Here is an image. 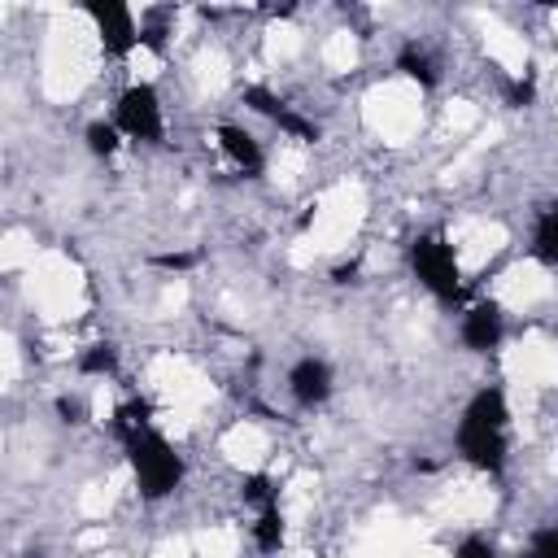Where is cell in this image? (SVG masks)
<instances>
[{
  "label": "cell",
  "mask_w": 558,
  "mask_h": 558,
  "mask_svg": "<svg viewBox=\"0 0 558 558\" xmlns=\"http://www.w3.org/2000/svg\"><path fill=\"white\" fill-rule=\"evenodd\" d=\"M506 423H510V410H506V392L501 388H480L462 418H458V453L475 466V471H488V475H501L506 471Z\"/></svg>",
  "instance_id": "cell-1"
},
{
  "label": "cell",
  "mask_w": 558,
  "mask_h": 558,
  "mask_svg": "<svg viewBox=\"0 0 558 558\" xmlns=\"http://www.w3.org/2000/svg\"><path fill=\"white\" fill-rule=\"evenodd\" d=\"M122 449H126V462L135 471V484H140V493L148 501H161V497H170L183 484V458L174 453V445L157 427H144L140 436L122 440Z\"/></svg>",
  "instance_id": "cell-2"
},
{
  "label": "cell",
  "mask_w": 558,
  "mask_h": 558,
  "mask_svg": "<svg viewBox=\"0 0 558 558\" xmlns=\"http://www.w3.org/2000/svg\"><path fill=\"white\" fill-rule=\"evenodd\" d=\"M410 270L414 279L440 296V301H458L462 296V270H458V253L453 244L440 235V231H423L414 244H410Z\"/></svg>",
  "instance_id": "cell-3"
},
{
  "label": "cell",
  "mask_w": 558,
  "mask_h": 558,
  "mask_svg": "<svg viewBox=\"0 0 558 558\" xmlns=\"http://www.w3.org/2000/svg\"><path fill=\"white\" fill-rule=\"evenodd\" d=\"M113 122L126 140H140V144H161L166 135V118H161V100L148 83H131L118 105H113Z\"/></svg>",
  "instance_id": "cell-4"
},
{
  "label": "cell",
  "mask_w": 558,
  "mask_h": 558,
  "mask_svg": "<svg viewBox=\"0 0 558 558\" xmlns=\"http://www.w3.org/2000/svg\"><path fill=\"white\" fill-rule=\"evenodd\" d=\"M87 17L96 22L100 48L109 57H126L140 48V26H135V13L126 4H87Z\"/></svg>",
  "instance_id": "cell-5"
},
{
  "label": "cell",
  "mask_w": 558,
  "mask_h": 558,
  "mask_svg": "<svg viewBox=\"0 0 558 558\" xmlns=\"http://www.w3.org/2000/svg\"><path fill=\"white\" fill-rule=\"evenodd\" d=\"M506 336V314L497 301H475L466 314H462V344L471 353H493Z\"/></svg>",
  "instance_id": "cell-6"
},
{
  "label": "cell",
  "mask_w": 558,
  "mask_h": 558,
  "mask_svg": "<svg viewBox=\"0 0 558 558\" xmlns=\"http://www.w3.org/2000/svg\"><path fill=\"white\" fill-rule=\"evenodd\" d=\"M288 392H292L296 405L318 410L331 397V366L323 357H314V353L310 357H296L292 371H288Z\"/></svg>",
  "instance_id": "cell-7"
},
{
  "label": "cell",
  "mask_w": 558,
  "mask_h": 558,
  "mask_svg": "<svg viewBox=\"0 0 558 558\" xmlns=\"http://www.w3.org/2000/svg\"><path fill=\"white\" fill-rule=\"evenodd\" d=\"M218 148L227 153V161L240 170V174H248V179H257L262 174V166H266V153H262V144L244 131V126H235V122H222L218 131Z\"/></svg>",
  "instance_id": "cell-8"
},
{
  "label": "cell",
  "mask_w": 558,
  "mask_h": 558,
  "mask_svg": "<svg viewBox=\"0 0 558 558\" xmlns=\"http://www.w3.org/2000/svg\"><path fill=\"white\" fill-rule=\"evenodd\" d=\"M392 65H397L401 78H410V83H418V87H436V83H440V65H436V57L427 52V44H418V39L401 44Z\"/></svg>",
  "instance_id": "cell-9"
},
{
  "label": "cell",
  "mask_w": 558,
  "mask_h": 558,
  "mask_svg": "<svg viewBox=\"0 0 558 558\" xmlns=\"http://www.w3.org/2000/svg\"><path fill=\"white\" fill-rule=\"evenodd\" d=\"M532 257H536L541 266L558 270V201L536 214V227H532Z\"/></svg>",
  "instance_id": "cell-10"
},
{
  "label": "cell",
  "mask_w": 558,
  "mask_h": 558,
  "mask_svg": "<svg viewBox=\"0 0 558 558\" xmlns=\"http://www.w3.org/2000/svg\"><path fill=\"white\" fill-rule=\"evenodd\" d=\"M109 427H113L118 440H131V436H140L144 427H153V405H148L144 397H131V401H122V405L113 410Z\"/></svg>",
  "instance_id": "cell-11"
},
{
  "label": "cell",
  "mask_w": 558,
  "mask_h": 558,
  "mask_svg": "<svg viewBox=\"0 0 558 558\" xmlns=\"http://www.w3.org/2000/svg\"><path fill=\"white\" fill-rule=\"evenodd\" d=\"M253 545H257V554H279V545H283V510H279V501H270V506L257 510V519H253Z\"/></svg>",
  "instance_id": "cell-12"
},
{
  "label": "cell",
  "mask_w": 558,
  "mask_h": 558,
  "mask_svg": "<svg viewBox=\"0 0 558 558\" xmlns=\"http://www.w3.org/2000/svg\"><path fill=\"white\" fill-rule=\"evenodd\" d=\"M83 140H87V153H92V157H113V153L122 148V140H126V135L118 131V122H113V118H109V122H105V118H96V122H87Z\"/></svg>",
  "instance_id": "cell-13"
},
{
  "label": "cell",
  "mask_w": 558,
  "mask_h": 558,
  "mask_svg": "<svg viewBox=\"0 0 558 558\" xmlns=\"http://www.w3.org/2000/svg\"><path fill=\"white\" fill-rule=\"evenodd\" d=\"M118 371V349L109 340H96L78 353V375H113Z\"/></svg>",
  "instance_id": "cell-14"
},
{
  "label": "cell",
  "mask_w": 558,
  "mask_h": 558,
  "mask_svg": "<svg viewBox=\"0 0 558 558\" xmlns=\"http://www.w3.org/2000/svg\"><path fill=\"white\" fill-rule=\"evenodd\" d=\"M244 105H248L253 113H262V118H270V122H279V118H283V113L292 109V105H288L283 96H275L270 87H257V83H253V87H244Z\"/></svg>",
  "instance_id": "cell-15"
},
{
  "label": "cell",
  "mask_w": 558,
  "mask_h": 558,
  "mask_svg": "<svg viewBox=\"0 0 558 558\" xmlns=\"http://www.w3.org/2000/svg\"><path fill=\"white\" fill-rule=\"evenodd\" d=\"M240 497H244V506L262 510V506L279 501V488H275V480H270V475H248V480L240 484Z\"/></svg>",
  "instance_id": "cell-16"
},
{
  "label": "cell",
  "mask_w": 558,
  "mask_h": 558,
  "mask_svg": "<svg viewBox=\"0 0 558 558\" xmlns=\"http://www.w3.org/2000/svg\"><path fill=\"white\" fill-rule=\"evenodd\" d=\"M523 558H558V527H536Z\"/></svg>",
  "instance_id": "cell-17"
},
{
  "label": "cell",
  "mask_w": 558,
  "mask_h": 558,
  "mask_svg": "<svg viewBox=\"0 0 558 558\" xmlns=\"http://www.w3.org/2000/svg\"><path fill=\"white\" fill-rule=\"evenodd\" d=\"M453 558H497V549H493L484 536H466V541L453 549Z\"/></svg>",
  "instance_id": "cell-18"
},
{
  "label": "cell",
  "mask_w": 558,
  "mask_h": 558,
  "mask_svg": "<svg viewBox=\"0 0 558 558\" xmlns=\"http://www.w3.org/2000/svg\"><path fill=\"white\" fill-rule=\"evenodd\" d=\"M57 414H61V423H83V401L78 397H57Z\"/></svg>",
  "instance_id": "cell-19"
},
{
  "label": "cell",
  "mask_w": 558,
  "mask_h": 558,
  "mask_svg": "<svg viewBox=\"0 0 558 558\" xmlns=\"http://www.w3.org/2000/svg\"><path fill=\"white\" fill-rule=\"evenodd\" d=\"M532 96H536V83L532 78H514L510 83V105H527Z\"/></svg>",
  "instance_id": "cell-20"
},
{
  "label": "cell",
  "mask_w": 558,
  "mask_h": 558,
  "mask_svg": "<svg viewBox=\"0 0 558 558\" xmlns=\"http://www.w3.org/2000/svg\"><path fill=\"white\" fill-rule=\"evenodd\" d=\"M157 262H161V266H174V270H183V266H192L196 257H192V253H166V257H157Z\"/></svg>",
  "instance_id": "cell-21"
},
{
  "label": "cell",
  "mask_w": 558,
  "mask_h": 558,
  "mask_svg": "<svg viewBox=\"0 0 558 558\" xmlns=\"http://www.w3.org/2000/svg\"><path fill=\"white\" fill-rule=\"evenodd\" d=\"M353 275H357V262H349V266H340V270H336V283H349Z\"/></svg>",
  "instance_id": "cell-22"
}]
</instances>
